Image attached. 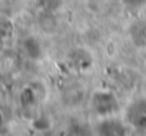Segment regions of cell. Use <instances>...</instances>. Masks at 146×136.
<instances>
[{
	"label": "cell",
	"mask_w": 146,
	"mask_h": 136,
	"mask_svg": "<svg viewBox=\"0 0 146 136\" xmlns=\"http://www.w3.org/2000/svg\"><path fill=\"white\" fill-rule=\"evenodd\" d=\"M90 106L99 116H109L119 110V100L110 90H96L92 93Z\"/></svg>",
	"instance_id": "6da1fadb"
},
{
	"label": "cell",
	"mask_w": 146,
	"mask_h": 136,
	"mask_svg": "<svg viewBox=\"0 0 146 136\" xmlns=\"http://www.w3.org/2000/svg\"><path fill=\"white\" fill-rule=\"evenodd\" d=\"M46 98V89L40 82H33L20 90L19 102L23 107H32Z\"/></svg>",
	"instance_id": "7a4b0ae2"
},
{
	"label": "cell",
	"mask_w": 146,
	"mask_h": 136,
	"mask_svg": "<svg viewBox=\"0 0 146 136\" xmlns=\"http://www.w3.org/2000/svg\"><path fill=\"white\" fill-rule=\"evenodd\" d=\"M126 119L132 127L137 130L146 129V99H137L129 105L126 110Z\"/></svg>",
	"instance_id": "3957f363"
},
{
	"label": "cell",
	"mask_w": 146,
	"mask_h": 136,
	"mask_svg": "<svg viewBox=\"0 0 146 136\" xmlns=\"http://www.w3.org/2000/svg\"><path fill=\"white\" fill-rule=\"evenodd\" d=\"M70 63L79 72H86L93 66V56L86 49H75L70 53Z\"/></svg>",
	"instance_id": "277c9868"
},
{
	"label": "cell",
	"mask_w": 146,
	"mask_h": 136,
	"mask_svg": "<svg viewBox=\"0 0 146 136\" xmlns=\"http://www.w3.org/2000/svg\"><path fill=\"white\" fill-rule=\"evenodd\" d=\"M23 50L26 53V56L32 60H39L42 59L43 56V49H42V44L40 42L33 37V36H29L23 40Z\"/></svg>",
	"instance_id": "5b68a950"
},
{
	"label": "cell",
	"mask_w": 146,
	"mask_h": 136,
	"mask_svg": "<svg viewBox=\"0 0 146 136\" xmlns=\"http://www.w3.org/2000/svg\"><path fill=\"white\" fill-rule=\"evenodd\" d=\"M99 132L102 135H123L125 126L116 120H105L102 125H99Z\"/></svg>",
	"instance_id": "8992f818"
},
{
	"label": "cell",
	"mask_w": 146,
	"mask_h": 136,
	"mask_svg": "<svg viewBox=\"0 0 146 136\" xmlns=\"http://www.w3.org/2000/svg\"><path fill=\"white\" fill-rule=\"evenodd\" d=\"M122 2L126 7H130V9H139L146 5V0H122Z\"/></svg>",
	"instance_id": "52a82bcc"
},
{
	"label": "cell",
	"mask_w": 146,
	"mask_h": 136,
	"mask_svg": "<svg viewBox=\"0 0 146 136\" xmlns=\"http://www.w3.org/2000/svg\"><path fill=\"white\" fill-rule=\"evenodd\" d=\"M0 2H7V0H0Z\"/></svg>",
	"instance_id": "ba28073f"
}]
</instances>
